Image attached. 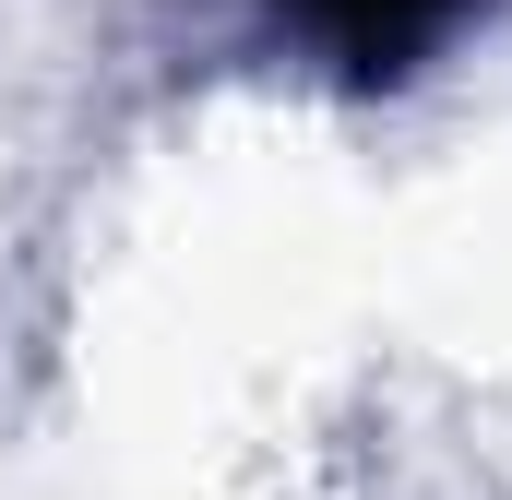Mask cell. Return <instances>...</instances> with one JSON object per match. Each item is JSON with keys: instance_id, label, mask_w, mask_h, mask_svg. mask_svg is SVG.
Instances as JSON below:
<instances>
[{"instance_id": "obj_1", "label": "cell", "mask_w": 512, "mask_h": 500, "mask_svg": "<svg viewBox=\"0 0 512 500\" xmlns=\"http://www.w3.org/2000/svg\"><path fill=\"white\" fill-rule=\"evenodd\" d=\"M465 12H477V0H274V24H298V36H310L322 60H346L358 84L417 72Z\"/></svg>"}]
</instances>
